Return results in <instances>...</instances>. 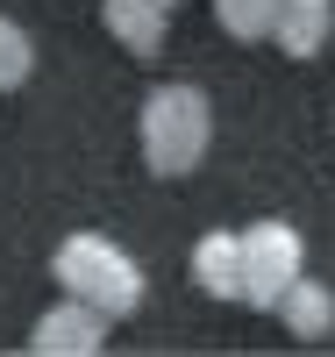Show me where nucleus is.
Segmentation results:
<instances>
[{
  "label": "nucleus",
  "instance_id": "f257e3e1",
  "mask_svg": "<svg viewBox=\"0 0 335 357\" xmlns=\"http://www.w3.org/2000/svg\"><path fill=\"white\" fill-rule=\"evenodd\" d=\"M50 272H57V286H65L72 301L100 307L107 321L136 314V301H143V272H136V257H129V250H114L107 236H65Z\"/></svg>",
  "mask_w": 335,
  "mask_h": 357
},
{
  "label": "nucleus",
  "instance_id": "f03ea898",
  "mask_svg": "<svg viewBox=\"0 0 335 357\" xmlns=\"http://www.w3.org/2000/svg\"><path fill=\"white\" fill-rule=\"evenodd\" d=\"M207 136H215V114L200 86H157L143 100V158L157 178H186L207 158Z\"/></svg>",
  "mask_w": 335,
  "mask_h": 357
},
{
  "label": "nucleus",
  "instance_id": "7ed1b4c3",
  "mask_svg": "<svg viewBox=\"0 0 335 357\" xmlns=\"http://www.w3.org/2000/svg\"><path fill=\"white\" fill-rule=\"evenodd\" d=\"M299 257H307V243H299L293 222H257V229H242V301H250V307H271V301L299 279Z\"/></svg>",
  "mask_w": 335,
  "mask_h": 357
},
{
  "label": "nucleus",
  "instance_id": "20e7f679",
  "mask_svg": "<svg viewBox=\"0 0 335 357\" xmlns=\"http://www.w3.org/2000/svg\"><path fill=\"white\" fill-rule=\"evenodd\" d=\"M100 343H107V314L86 307V301L50 307L36 329H29V350H36V357H93Z\"/></svg>",
  "mask_w": 335,
  "mask_h": 357
},
{
  "label": "nucleus",
  "instance_id": "39448f33",
  "mask_svg": "<svg viewBox=\"0 0 335 357\" xmlns=\"http://www.w3.org/2000/svg\"><path fill=\"white\" fill-rule=\"evenodd\" d=\"M335 29V0H279V15H271V43L286 57H314Z\"/></svg>",
  "mask_w": 335,
  "mask_h": 357
},
{
  "label": "nucleus",
  "instance_id": "423d86ee",
  "mask_svg": "<svg viewBox=\"0 0 335 357\" xmlns=\"http://www.w3.org/2000/svg\"><path fill=\"white\" fill-rule=\"evenodd\" d=\"M193 279H200V293H215V301H242V236H228V229L200 236L193 243Z\"/></svg>",
  "mask_w": 335,
  "mask_h": 357
},
{
  "label": "nucleus",
  "instance_id": "0eeeda50",
  "mask_svg": "<svg viewBox=\"0 0 335 357\" xmlns=\"http://www.w3.org/2000/svg\"><path fill=\"white\" fill-rule=\"evenodd\" d=\"M271 314H286V336L321 343V336L335 329V293H328V286H314V279H293L279 301H271Z\"/></svg>",
  "mask_w": 335,
  "mask_h": 357
},
{
  "label": "nucleus",
  "instance_id": "6e6552de",
  "mask_svg": "<svg viewBox=\"0 0 335 357\" xmlns=\"http://www.w3.org/2000/svg\"><path fill=\"white\" fill-rule=\"evenodd\" d=\"M107 36L129 50V57H157V43H164V15L150 8V0H107Z\"/></svg>",
  "mask_w": 335,
  "mask_h": 357
},
{
  "label": "nucleus",
  "instance_id": "1a4fd4ad",
  "mask_svg": "<svg viewBox=\"0 0 335 357\" xmlns=\"http://www.w3.org/2000/svg\"><path fill=\"white\" fill-rule=\"evenodd\" d=\"M215 15H221L228 36L257 43V36H271V15H279V0H215Z\"/></svg>",
  "mask_w": 335,
  "mask_h": 357
},
{
  "label": "nucleus",
  "instance_id": "9d476101",
  "mask_svg": "<svg viewBox=\"0 0 335 357\" xmlns=\"http://www.w3.org/2000/svg\"><path fill=\"white\" fill-rule=\"evenodd\" d=\"M29 65H36V43H29L15 22H0V93H8V86H22Z\"/></svg>",
  "mask_w": 335,
  "mask_h": 357
},
{
  "label": "nucleus",
  "instance_id": "9b49d317",
  "mask_svg": "<svg viewBox=\"0 0 335 357\" xmlns=\"http://www.w3.org/2000/svg\"><path fill=\"white\" fill-rule=\"evenodd\" d=\"M150 8H157V15H171V8H178V0H150Z\"/></svg>",
  "mask_w": 335,
  "mask_h": 357
}]
</instances>
